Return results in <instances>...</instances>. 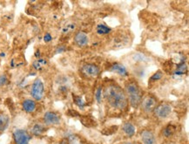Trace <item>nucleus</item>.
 <instances>
[{
    "label": "nucleus",
    "mask_w": 189,
    "mask_h": 144,
    "mask_svg": "<svg viewBox=\"0 0 189 144\" xmlns=\"http://www.w3.org/2000/svg\"><path fill=\"white\" fill-rule=\"evenodd\" d=\"M31 95L36 101H41L45 95V86L40 79L37 78L31 87Z\"/></svg>",
    "instance_id": "nucleus-3"
},
{
    "label": "nucleus",
    "mask_w": 189,
    "mask_h": 144,
    "mask_svg": "<svg viewBox=\"0 0 189 144\" xmlns=\"http://www.w3.org/2000/svg\"><path fill=\"white\" fill-rule=\"evenodd\" d=\"M74 42L78 47H86L88 44V37H87V33H85L83 31L77 32L76 35L74 36Z\"/></svg>",
    "instance_id": "nucleus-11"
},
{
    "label": "nucleus",
    "mask_w": 189,
    "mask_h": 144,
    "mask_svg": "<svg viewBox=\"0 0 189 144\" xmlns=\"http://www.w3.org/2000/svg\"><path fill=\"white\" fill-rule=\"evenodd\" d=\"M96 31H97V33L99 34V35H105V34H108L111 31V28L108 27L106 25H99L97 28H96Z\"/></svg>",
    "instance_id": "nucleus-18"
},
{
    "label": "nucleus",
    "mask_w": 189,
    "mask_h": 144,
    "mask_svg": "<svg viewBox=\"0 0 189 144\" xmlns=\"http://www.w3.org/2000/svg\"><path fill=\"white\" fill-rule=\"evenodd\" d=\"M73 29H74V25H67L66 27L64 29L63 31L66 32V31H68V30H73Z\"/></svg>",
    "instance_id": "nucleus-25"
},
{
    "label": "nucleus",
    "mask_w": 189,
    "mask_h": 144,
    "mask_svg": "<svg viewBox=\"0 0 189 144\" xmlns=\"http://www.w3.org/2000/svg\"><path fill=\"white\" fill-rule=\"evenodd\" d=\"M46 131V128L44 126L43 124H40V123H36V124L33 125V127L31 129V132H32V135L34 136H41L43 135L44 133Z\"/></svg>",
    "instance_id": "nucleus-14"
},
{
    "label": "nucleus",
    "mask_w": 189,
    "mask_h": 144,
    "mask_svg": "<svg viewBox=\"0 0 189 144\" xmlns=\"http://www.w3.org/2000/svg\"><path fill=\"white\" fill-rule=\"evenodd\" d=\"M104 97L108 105L117 110H124L128 105L125 91L117 83H110L105 87Z\"/></svg>",
    "instance_id": "nucleus-1"
},
{
    "label": "nucleus",
    "mask_w": 189,
    "mask_h": 144,
    "mask_svg": "<svg viewBox=\"0 0 189 144\" xmlns=\"http://www.w3.org/2000/svg\"><path fill=\"white\" fill-rule=\"evenodd\" d=\"M125 144H135V143H132V142H127V143H125Z\"/></svg>",
    "instance_id": "nucleus-28"
},
{
    "label": "nucleus",
    "mask_w": 189,
    "mask_h": 144,
    "mask_svg": "<svg viewBox=\"0 0 189 144\" xmlns=\"http://www.w3.org/2000/svg\"><path fill=\"white\" fill-rule=\"evenodd\" d=\"M39 55H40L39 51H37V53H35V56L37 57V58H39Z\"/></svg>",
    "instance_id": "nucleus-26"
},
{
    "label": "nucleus",
    "mask_w": 189,
    "mask_h": 144,
    "mask_svg": "<svg viewBox=\"0 0 189 144\" xmlns=\"http://www.w3.org/2000/svg\"><path fill=\"white\" fill-rule=\"evenodd\" d=\"M51 39H52V37H51V35L50 34V33H46L45 35L44 36V41H45V42H46V43H48V42H51Z\"/></svg>",
    "instance_id": "nucleus-24"
},
{
    "label": "nucleus",
    "mask_w": 189,
    "mask_h": 144,
    "mask_svg": "<svg viewBox=\"0 0 189 144\" xmlns=\"http://www.w3.org/2000/svg\"><path fill=\"white\" fill-rule=\"evenodd\" d=\"M10 123V118L4 113H0V133L4 132L8 128Z\"/></svg>",
    "instance_id": "nucleus-13"
},
{
    "label": "nucleus",
    "mask_w": 189,
    "mask_h": 144,
    "mask_svg": "<svg viewBox=\"0 0 189 144\" xmlns=\"http://www.w3.org/2000/svg\"><path fill=\"white\" fill-rule=\"evenodd\" d=\"M73 100H74L75 104H76L77 106H79V108H83L85 107V102H84V101H83L82 99H81L80 97L73 95Z\"/></svg>",
    "instance_id": "nucleus-20"
},
{
    "label": "nucleus",
    "mask_w": 189,
    "mask_h": 144,
    "mask_svg": "<svg viewBox=\"0 0 189 144\" xmlns=\"http://www.w3.org/2000/svg\"><path fill=\"white\" fill-rule=\"evenodd\" d=\"M141 140L143 144H156V139L154 133L147 129L141 132Z\"/></svg>",
    "instance_id": "nucleus-10"
},
{
    "label": "nucleus",
    "mask_w": 189,
    "mask_h": 144,
    "mask_svg": "<svg viewBox=\"0 0 189 144\" xmlns=\"http://www.w3.org/2000/svg\"><path fill=\"white\" fill-rule=\"evenodd\" d=\"M22 107L26 113H32L36 109V102L31 99H26L22 102Z\"/></svg>",
    "instance_id": "nucleus-12"
},
{
    "label": "nucleus",
    "mask_w": 189,
    "mask_h": 144,
    "mask_svg": "<svg viewBox=\"0 0 189 144\" xmlns=\"http://www.w3.org/2000/svg\"><path fill=\"white\" fill-rule=\"evenodd\" d=\"M82 73L86 76L93 78L99 74V67L95 64H86L82 67Z\"/></svg>",
    "instance_id": "nucleus-7"
},
{
    "label": "nucleus",
    "mask_w": 189,
    "mask_h": 144,
    "mask_svg": "<svg viewBox=\"0 0 189 144\" xmlns=\"http://www.w3.org/2000/svg\"><path fill=\"white\" fill-rule=\"evenodd\" d=\"M176 132V127L174 125H167L165 127L164 130H163V135L165 137H170L171 136H173L174 133Z\"/></svg>",
    "instance_id": "nucleus-17"
},
{
    "label": "nucleus",
    "mask_w": 189,
    "mask_h": 144,
    "mask_svg": "<svg viewBox=\"0 0 189 144\" xmlns=\"http://www.w3.org/2000/svg\"><path fill=\"white\" fill-rule=\"evenodd\" d=\"M109 71L116 73V74H118V75H120L122 77H126L128 75V72L126 70L125 66L122 65V64H120V63H113L110 67H109Z\"/></svg>",
    "instance_id": "nucleus-9"
},
{
    "label": "nucleus",
    "mask_w": 189,
    "mask_h": 144,
    "mask_svg": "<svg viewBox=\"0 0 189 144\" xmlns=\"http://www.w3.org/2000/svg\"><path fill=\"white\" fill-rule=\"evenodd\" d=\"M186 71V66L185 62H181L179 66H178L177 69L175 70V75H182L184 74Z\"/></svg>",
    "instance_id": "nucleus-19"
},
{
    "label": "nucleus",
    "mask_w": 189,
    "mask_h": 144,
    "mask_svg": "<svg viewBox=\"0 0 189 144\" xmlns=\"http://www.w3.org/2000/svg\"><path fill=\"white\" fill-rule=\"evenodd\" d=\"M4 56H5V53H0V57L4 58Z\"/></svg>",
    "instance_id": "nucleus-27"
},
{
    "label": "nucleus",
    "mask_w": 189,
    "mask_h": 144,
    "mask_svg": "<svg viewBox=\"0 0 189 144\" xmlns=\"http://www.w3.org/2000/svg\"><path fill=\"white\" fill-rule=\"evenodd\" d=\"M162 76H163V74H162V73L160 72V71H159V72H157L156 74H154L152 77H151V80L153 81V80H160V79L162 78Z\"/></svg>",
    "instance_id": "nucleus-22"
},
{
    "label": "nucleus",
    "mask_w": 189,
    "mask_h": 144,
    "mask_svg": "<svg viewBox=\"0 0 189 144\" xmlns=\"http://www.w3.org/2000/svg\"><path fill=\"white\" fill-rule=\"evenodd\" d=\"M46 64H47V61L45 58H39L32 63V67L35 70H41Z\"/></svg>",
    "instance_id": "nucleus-16"
},
{
    "label": "nucleus",
    "mask_w": 189,
    "mask_h": 144,
    "mask_svg": "<svg viewBox=\"0 0 189 144\" xmlns=\"http://www.w3.org/2000/svg\"><path fill=\"white\" fill-rule=\"evenodd\" d=\"M125 93L126 94L127 100L130 102L133 108H137L140 105V102L143 98V93L139 86V84L135 80H129L125 85Z\"/></svg>",
    "instance_id": "nucleus-2"
},
{
    "label": "nucleus",
    "mask_w": 189,
    "mask_h": 144,
    "mask_svg": "<svg viewBox=\"0 0 189 144\" xmlns=\"http://www.w3.org/2000/svg\"><path fill=\"white\" fill-rule=\"evenodd\" d=\"M139 106H141L142 110L144 112H146V113L154 112L155 108L158 106L157 99L154 96H153V95L148 94V95H146V97L142 98V101Z\"/></svg>",
    "instance_id": "nucleus-4"
},
{
    "label": "nucleus",
    "mask_w": 189,
    "mask_h": 144,
    "mask_svg": "<svg viewBox=\"0 0 189 144\" xmlns=\"http://www.w3.org/2000/svg\"><path fill=\"white\" fill-rule=\"evenodd\" d=\"M60 115L53 111H48L44 115V121L46 125H57L60 122Z\"/></svg>",
    "instance_id": "nucleus-8"
},
{
    "label": "nucleus",
    "mask_w": 189,
    "mask_h": 144,
    "mask_svg": "<svg viewBox=\"0 0 189 144\" xmlns=\"http://www.w3.org/2000/svg\"><path fill=\"white\" fill-rule=\"evenodd\" d=\"M155 116L160 119H165L172 113V107L168 103H161L158 105L154 110Z\"/></svg>",
    "instance_id": "nucleus-5"
},
{
    "label": "nucleus",
    "mask_w": 189,
    "mask_h": 144,
    "mask_svg": "<svg viewBox=\"0 0 189 144\" xmlns=\"http://www.w3.org/2000/svg\"><path fill=\"white\" fill-rule=\"evenodd\" d=\"M8 77L5 74H1L0 75V86H6V85H8Z\"/></svg>",
    "instance_id": "nucleus-21"
},
{
    "label": "nucleus",
    "mask_w": 189,
    "mask_h": 144,
    "mask_svg": "<svg viewBox=\"0 0 189 144\" xmlns=\"http://www.w3.org/2000/svg\"><path fill=\"white\" fill-rule=\"evenodd\" d=\"M101 94H102V88L101 87H99L98 89H97V91H96V94H95V95H96V100H97V101L99 102V103H100L101 102Z\"/></svg>",
    "instance_id": "nucleus-23"
},
{
    "label": "nucleus",
    "mask_w": 189,
    "mask_h": 144,
    "mask_svg": "<svg viewBox=\"0 0 189 144\" xmlns=\"http://www.w3.org/2000/svg\"><path fill=\"white\" fill-rule=\"evenodd\" d=\"M123 132L126 134L127 136H133L135 134V128H134V124H132L131 122L127 121L126 123H124L122 127Z\"/></svg>",
    "instance_id": "nucleus-15"
},
{
    "label": "nucleus",
    "mask_w": 189,
    "mask_h": 144,
    "mask_svg": "<svg viewBox=\"0 0 189 144\" xmlns=\"http://www.w3.org/2000/svg\"><path fill=\"white\" fill-rule=\"evenodd\" d=\"M13 139L16 144H29L31 136L24 129H16L13 132Z\"/></svg>",
    "instance_id": "nucleus-6"
}]
</instances>
